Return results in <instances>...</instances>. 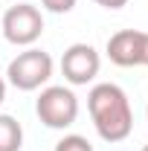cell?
Returning a JSON list of instances; mask_svg holds the SVG:
<instances>
[{"instance_id":"6da1fadb","label":"cell","mask_w":148,"mask_h":151,"mask_svg":"<svg viewBox=\"0 0 148 151\" xmlns=\"http://www.w3.org/2000/svg\"><path fill=\"white\" fill-rule=\"evenodd\" d=\"M87 111L105 142H122L134 131V111L128 93L113 81H102L87 93Z\"/></svg>"},{"instance_id":"7a4b0ae2","label":"cell","mask_w":148,"mask_h":151,"mask_svg":"<svg viewBox=\"0 0 148 151\" xmlns=\"http://www.w3.org/2000/svg\"><path fill=\"white\" fill-rule=\"evenodd\" d=\"M52 67H55V64H52L50 52L29 47V50L18 52V55L9 61V67H6V78H9L12 87L29 93V90L44 87V84L52 78Z\"/></svg>"},{"instance_id":"3957f363","label":"cell","mask_w":148,"mask_h":151,"mask_svg":"<svg viewBox=\"0 0 148 151\" xmlns=\"http://www.w3.org/2000/svg\"><path fill=\"white\" fill-rule=\"evenodd\" d=\"M35 113L38 119L47 125V128H70L75 119H78V99L70 87L64 84H50L44 87L41 96L35 102Z\"/></svg>"},{"instance_id":"277c9868","label":"cell","mask_w":148,"mask_h":151,"mask_svg":"<svg viewBox=\"0 0 148 151\" xmlns=\"http://www.w3.org/2000/svg\"><path fill=\"white\" fill-rule=\"evenodd\" d=\"M0 32L9 44L15 47H32L41 32H44V15L41 9L32 3H18V6H9L6 15L0 20Z\"/></svg>"},{"instance_id":"5b68a950","label":"cell","mask_w":148,"mask_h":151,"mask_svg":"<svg viewBox=\"0 0 148 151\" xmlns=\"http://www.w3.org/2000/svg\"><path fill=\"white\" fill-rule=\"evenodd\" d=\"M99 67H102V58L90 44H70L61 55V73L73 87L90 84L99 76Z\"/></svg>"},{"instance_id":"8992f818","label":"cell","mask_w":148,"mask_h":151,"mask_svg":"<svg viewBox=\"0 0 148 151\" xmlns=\"http://www.w3.org/2000/svg\"><path fill=\"white\" fill-rule=\"evenodd\" d=\"M148 32L139 29H119L108 38V58L116 67H139L145 64Z\"/></svg>"},{"instance_id":"52a82bcc","label":"cell","mask_w":148,"mask_h":151,"mask_svg":"<svg viewBox=\"0 0 148 151\" xmlns=\"http://www.w3.org/2000/svg\"><path fill=\"white\" fill-rule=\"evenodd\" d=\"M23 145V128L15 116L0 113V151H20Z\"/></svg>"},{"instance_id":"ba28073f","label":"cell","mask_w":148,"mask_h":151,"mask_svg":"<svg viewBox=\"0 0 148 151\" xmlns=\"http://www.w3.org/2000/svg\"><path fill=\"white\" fill-rule=\"evenodd\" d=\"M52 151H93V145H90V139L81 137V134H67V137H61L55 142Z\"/></svg>"},{"instance_id":"9c48e42d","label":"cell","mask_w":148,"mask_h":151,"mask_svg":"<svg viewBox=\"0 0 148 151\" xmlns=\"http://www.w3.org/2000/svg\"><path fill=\"white\" fill-rule=\"evenodd\" d=\"M41 3H44V9H50V12H55V15H67V12L75 9L78 0H41Z\"/></svg>"},{"instance_id":"30bf717a","label":"cell","mask_w":148,"mask_h":151,"mask_svg":"<svg viewBox=\"0 0 148 151\" xmlns=\"http://www.w3.org/2000/svg\"><path fill=\"white\" fill-rule=\"evenodd\" d=\"M99 6H105V9H122V6H128V0H96Z\"/></svg>"},{"instance_id":"8fae6325","label":"cell","mask_w":148,"mask_h":151,"mask_svg":"<svg viewBox=\"0 0 148 151\" xmlns=\"http://www.w3.org/2000/svg\"><path fill=\"white\" fill-rule=\"evenodd\" d=\"M6 102V81H3V76H0V105Z\"/></svg>"},{"instance_id":"7c38bea8","label":"cell","mask_w":148,"mask_h":151,"mask_svg":"<svg viewBox=\"0 0 148 151\" xmlns=\"http://www.w3.org/2000/svg\"><path fill=\"white\" fill-rule=\"evenodd\" d=\"M145 64H148V47H145Z\"/></svg>"},{"instance_id":"4fadbf2b","label":"cell","mask_w":148,"mask_h":151,"mask_svg":"<svg viewBox=\"0 0 148 151\" xmlns=\"http://www.w3.org/2000/svg\"><path fill=\"white\" fill-rule=\"evenodd\" d=\"M142 151H148V142H145V145H142Z\"/></svg>"},{"instance_id":"5bb4252c","label":"cell","mask_w":148,"mask_h":151,"mask_svg":"<svg viewBox=\"0 0 148 151\" xmlns=\"http://www.w3.org/2000/svg\"><path fill=\"white\" fill-rule=\"evenodd\" d=\"M145 119H148V108H145Z\"/></svg>"}]
</instances>
